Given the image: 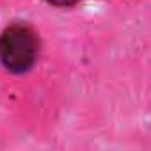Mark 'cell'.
Masks as SVG:
<instances>
[{"mask_svg": "<svg viewBox=\"0 0 151 151\" xmlns=\"http://www.w3.org/2000/svg\"><path fill=\"white\" fill-rule=\"evenodd\" d=\"M39 36L27 23H13L0 34V64L9 73L30 71L39 59Z\"/></svg>", "mask_w": 151, "mask_h": 151, "instance_id": "1", "label": "cell"}, {"mask_svg": "<svg viewBox=\"0 0 151 151\" xmlns=\"http://www.w3.org/2000/svg\"><path fill=\"white\" fill-rule=\"evenodd\" d=\"M46 4L53 6V7H60V9H68V7H75L78 4V0H45Z\"/></svg>", "mask_w": 151, "mask_h": 151, "instance_id": "2", "label": "cell"}]
</instances>
